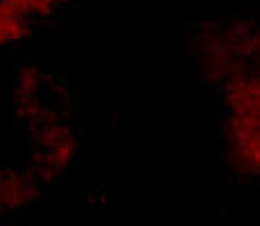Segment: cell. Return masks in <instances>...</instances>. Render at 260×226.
I'll return each mask as SVG.
<instances>
[{
  "mask_svg": "<svg viewBox=\"0 0 260 226\" xmlns=\"http://www.w3.org/2000/svg\"><path fill=\"white\" fill-rule=\"evenodd\" d=\"M224 149L226 163L235 172L260 181V112L226 114Z\"/></svg>",
  "mask_w": 260,
  "mask_h": 226,
  "instance_id": "obj_1",
  "label": "cell"
},
{
  "mask_svg": "<svg viewBox=\"0 0 260 226\" xmlns=\"http://www.w3.org/2000/svg\"><path fill=\"white\" fill-rule=\"evenodd\" d=\"M35 18H30L12 0H0V48L23 41L30 35Z\"/></svg>",
  "mask_w": 260,
  "mask_h": 226,
  "instance_id": "obj_2",
  "label": "cell"
}]
</instances>
